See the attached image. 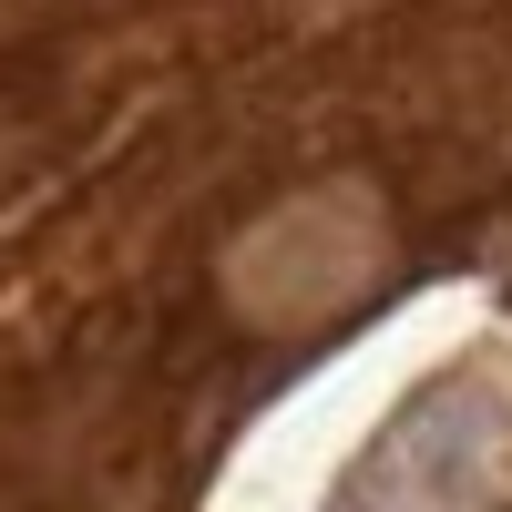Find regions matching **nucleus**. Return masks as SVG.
<instances>
[{
    "instance_id": "obj_1",
    "label": "nucleus",
    "mask_w": 512,
    "mask_h": 512,
    "mask_svg": "<svg viewBox=\"0 0 512 512\" xmlns=\"http://www.w3.org/2000/svg\"><path fill=\"white\" fill-rule=\"evenodd\" d=\"M512 492V349H472L369 431L328 512H492Z\"/></svg>"
},
{
    "instance_id": "obj_2",
    "label": "nucleus",
    "mask_w": 512,
    "mask_h": 512,
    "mask_svg": "<svg viewBox=\"0 0 512 512\" xmlns=\"http://www.w3.org/2000/svg\"><path fill=\"white\" fill-rule=\"evenodd\" d=\"M390 267V226L359 185H318V195H287L267 226H246L226 256V297L256 328H318L338 318L349 297L379 287Z\"/></svg>"
}]
</instances>
